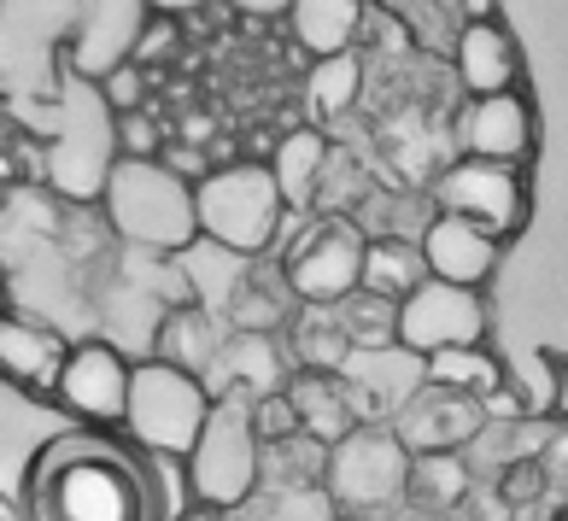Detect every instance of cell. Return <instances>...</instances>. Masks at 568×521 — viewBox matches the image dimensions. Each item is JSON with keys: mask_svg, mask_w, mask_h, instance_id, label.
Wrapping results in <instances>:
<instances>
[{"mask_svg": "<svg viewBox=\"0 0 568 521\" xmlns=\"http://www.w3.org/2000/svg\"><path fill=\"white\" fill-rule=\"evenodd\" d=\"M24 510L30 521H164V498L141 446L59 433L24 474Z\"/></svg>", "mask_w": 568, "mask_h": 521, "instance_id": "obj_1", "label": "cell"}, {"mask_svg": "<svg viewBox=\"0 0 568 521\" xmlns=\"http://www.w3.org/2000/svg\"><path fill=\"white\" fill-rule=\"evenodd\" d=\"M100 217L106 228L130 246V253H164L176 258L182 246L200 241L194 228V182L171 176L159 159H118L106 164L100 182Z\"/></svg>", "mask_w": 568, "mask_h": 521, "instance_id": "obj_2", "label": "cell"}, {"mask_svg": "<svg viewBox=\"0 0 568 521\" xmlns=\"http://www.w3.org/2000/svg\"><path fill=\"white\" fill-rule=\"evenodd\" d=\"M182 487L187 504H212L223 515L264 487V440L252 428V399H241V392L212 399L194 446L182 451Z\"/></svg>", "mask_w": 568, "mask_h": 521, "instance_id": "obj_3", "label": "cell"}, {"mask_svg": "<svg viewBox=\"0 0 568 521\" xmlns=\"http://www.w3.org/2000/svg\"><path fill=\"white\" fill-rule=\"evenodd\" d=\"M282 217H287V205L276 194V182L252 159L217 164V171H205L194 182V228H200V241L223 246V253H241V258L270 253L282 235Z\"/></svg>", "mask_w": 568, "mask_h": 521, "instance_id": "obj_4", "label": "cell"}, {"mask_svg": "<svg viewBox=\"0 0 568 521\" xmlns=\"http://www.w3.org/2000/svg\"><path fill=\"white\" fill-rule=\"evenodd\" d=\"M405 469L410 451L393 440L387 422H352L341 440L323 451V492L341 515L357 521H393L405 510Z\"/></svg>", "mask_w": 568, "mask_h": 521, "instance_id": "obj_5", "label": "cell"}, {"mask_svg": "<svg viewBox=\"0 0 568 521\" xmlns=\"http://www.w3.org/2000/svg\"><path fill=\"white\" fill-rule=\"evenodd\" d=\"M300 305H334L357 287V258H364V228L346 212H287L282 235L270 246Z\"/></svg>", "mask_w": 568, "mask_h": 521, "instance_id": "obj_6", "label": "cell"}, {"mask_svg": "<svg viewBox=\"0 0 568 521\" xmlns=\"http://www.w3.org/2000/svg\"><path fill=\"white\" fill-rule=\"evenodd\" d=\"M212 410V392H205L200 375L187 369H171L159 358H135L130 364V399H123V422L130 440L146 451V457H176L194 446V433Z\"/></svg>", "mask_w": 568, "mask_h": 521, "instance_id": "obj_7", "label": "cell"}, {"mask_svg": "<svg viewBox=\"0 0 568 521\" xmlns=\"http://www.w3.org/2000/svg\"><path fill=\"white\" fill-rule=\"evenodd\" d=\"M428 205L452 217L480 223L498 241H516L534 217V182L528 164H498V159H463L452 153L428 182Z\"/></svg>", "mask_w": 568, "mask_h": 521, "instance_id": "obj_8", "label": "cell"}, {"mask_svg": "<svg viewBox=\"0 0 568 521\" xmlns=\"http://www.w3.org/2000/svg\"><path fill=\"white\" fill-rule=\"evenodd\" d=\"M493 335V310L480 299V287H452L423 276L405 299H393V340L428 358L446 346H487Z\"/></svg>", "mask_w": 568, "mask_h": 521, "instance_id": "obj_9", "label": "cell"}, {"mask_svg": "<svg viewBox=\"0 0 568 521\" xmlns=\"http://www.w3.org/2000/svg\"><path fill=\"white\" fill-rule=\"evenodd\" d=\"M48 399L65 416H77L82 428H118L123 422V399H130V351L112 346V340L65 346Z\"/></svg>", "mask_w": 568, "mask_h": 521, "instance_id": "obj_10", "label": "cell"}, {"mask_svg": "<svg viewBox=\"0 0 568 521\" xmlns=\"http://www.w3.org/2000/svg\"><path fill=\"white\" fill-rule=\"evenodd\" d=\"M452 153L463 159H498V164H528L539 147V112L528 89L504 94H463L457 118H446Z\"/></svg>", "mask_w": 568, "mask_h": 521, "instance_id": "obj_11", "label": "cell"}, {"mask_svg": "<svg viewBox=\"0 0 568 521\" xmlns=\"http://www.w3.org/2000/svg\"><path fill=\"white\" fill-rule=\"evenodd\" d=\"M334 375H341V387H346L352 422H393V410L423 387V358L405 351L398 340H387V346H352L346 364Z\"/></svg>", "mask_w": 568, "mask_h": 521, "instance_id": "obj_12", "label": "cell"}, {"mask_svg": "<svg viewBox=\"0 0 568 521\" xmlns=\"http://www.w3.org/2000/svg\"><path fill=\"white\" fill-rule=\"evenodd\" d=\"M416 253H423V269L434 282H452V287H487L504 264V241L487 235L480 223L469 217H452V212H428V223L416 228Z\"/></svg>", "mask_w": 568, "mask_h": 521, "instance_id": "obj_13", "label": "cell"}, {"mask_svg": "<svg viewBox=\"0 0 568 521\" xmlns=\"http://www.w3.org/2000/svg\"><path fill=\"white\" fill-rule=\"evenodd\" d=\"M387 428H393V440L405 446L410 457H423V451H463L475 440V428H480V405L463 399V392H452V387L423 381L405 405L393 410Z\"/></svg>", "mask_w": 568, "mask_h": 521, "instance_id": "obj_14", "label": "cell"}, {"mask_svg": "<svg viewBox=\"0 0 568 521\" xmlns=\"http://www.w3.org/2000/svg\"><path fill=\"white\" fill-rule=\"evenodd\" d=\"M287 351L282 335H246V328H223V340L205 364V392L223 399V392H241V399H264V392H282L287 381Z\"/></svg>", "mask_w": 568, "mask_h": 521, "instance_id": "obj_15", "label": "cell"}, {"mask_svg": "<svg viewBox=\"0 0 568 521\" xmlns=\"http://www.w3.org/2000/svg\"><path fill=\"white\" fill-rule=\"evenodd\" d=\"M452 82L463 94H504V89H528V65H521V48L510 24L498 18H480V24H463L452 41Z\"/></svg>", "mask_w": 568, "mask_h": 521, "instance_id": "obj_16", "label": "cell"}, {"mask_svg": "<svg viewBox=\"0 0 568 521\" xmlns=\"http://www.w3.org/2000/svg\"><path fill=\"white\" fill-rule=\"evenodd\" d=\"M65 335L36 317H12L0 310V381L24 387V392H53L59 358H65Z\"/></svg>", "mask_w": 568, "mask_h": 521, "instance_id": "obj_17", "label": "cell"}, {"mask_svg": "<svg viewBox=\"0 0 568 521\" xmlns=\"http://www.w3.org/2000/svg\"><path fill=\"white\" fill-rule=\"evenodd\" d=\"M293 287L282 276V264L258 253V258H246L241 269V282H235V294H229L223 305V328H246V335H282L287 317H293Z\"/></svg>", "mask_w": 568, "mask_h": 521, "instance_id": "obj_18", "label": "cell"}, {"mask_svg": "<svg viewBox=\"0 0 568 521\" xmlns=\"http://www.w3.org/2000/svg\"><path fill=\"white\" fill-rule=\"evenodd\" d=\"M217 340H223V317H217V310H205L194 299H171L159 310V323H153V346H146V358H159L171 369H187V375H205Z\"/></svg>", "mask_w": 568, "mask_h": 521, "instance_id": "obj_19", "label": "cell"}, {"mask_svg": "<svg viewBox=\"0 0 568 521\" xmlns=\"http://www.w3.org/2000/svg\"><path fill=\"white\" fill-rule=\"evenodd\" d=\"M146 18H153V12H146L141 0H89L82 30L71 41L77 71L82 76H100L106 65H118V59H130V48H135V35H141Z\"/></svg>", "mask_w": 568, "mask_h": 521, "instance_id": "obj_20", "label": "cell"}, {"mask_svg": "<svg viewBox=\"0 0 568 521\" xmlns=\"http://www.w3.org/2000/svg\"><path fill=\"white\" fill-rule=\"evenodd\" d=\"M323 164H328L323 123H293V130H282L276 141H270V153H264V171H270V182H276L287 212H311Z\"/></svg>", "mask_w": 568, "mask_h": 521, "instance_id": "obj_21", "label": "cell"}, {"mask_svg": "<svg viewBox=\"0 0 568 521\" xmlns=\"http://www.w3.org/2000/svg\"><path fill=\"white\" fill-rule=\"evenodd\" d=\"M282 399H287L293 428H300L305 440H317V446H334L352 428L346 387H341V375H328V369H287Z\"/></svg>", "mask_w": 568, "mask_h": 521, "instance_id": "obj_22", "label": "cell"}, {"mask_svg": "<svg viewBox=\"0 0 568 521\" xmlns=\"http://www.w3.org/2000/svg\"><path fill=\"white\" fill-rule=\"evenodd\" d=\"M282 24H287L293 48L305 59L346 53V48H357V35H364V0H287Z\"/></svg>", "mask_w": 568, "mask_h": 521, "instance_id": "obj_23", "label": "cell"}, {"mask_svg": "<svg viewBox=\"0 0 568 521\" xmlns=\"http://www.w3.org/2000/svg\"><path fill=\"white\" fill-rule=\"evenodd\" d=\"M287 364L293 369H341L346 364V351H352V340H346V328H341V317H334V305H293V317H287Z\"/></svg>", "mask_w": 568, "mask_h": 521, "instance_id": "obj_24", "label": "cell"}, {"mask_svg": "<svg viewBox=\"0 0 568 521\" xmlns=\"http://www.w3.org/2000/svg\"><path fill=\"white\" fill-rule=\"evenodd\" d=\"M469 487H475V474L463 463V451H423V457H410V469H405V510L452 515V504Z\"/></svg>", "mask_w": 568, "mask_h": 521, "instance_id": "obj_25", "label": "cell"}, {"mask_svg": "<svg viewBox=\"0 0 568 521\" xmlns=\"http://www.w3.org/2000/svg\"><path fill=\"white\" fill-rule=\"evenodd\" d=\"M423 253L405 235H364V258H357V287L382 299H405L416 282H423Z\"/></svg>", "mask_w": 568, "mask_h": 521, "instance_id": "obj_26", "label": "cell"}, {"mask_svg": "<svg viewBox=\"0 0 568 521\" xmlns=\"http://www.w3.org/2000/svg\"><path fill=\"white\" fill-rule=\"evenodd\" d=\"M357 94H364V53L346 48V53H323L305 65V106L317 123H334L357 106Z\"/></svg>", "mask_w": 568, "mask_h": 521, "instance_id": "obj_27", "label": "cell"}, {"mask_svg": "<svg viewBox=\"0 0 568 521\" xmlns=\"http://www.w3.org/2000/svg\"><path fill=\"white\" fill-rule=\"evenodd\" d=\"M423 381L452 387V392H463V399H487V392L504 381V358L493 346H446V351H428L423 358Z\"/></svg>", "mask_w": 568, "mask_h": 521, "instance_id": "obj_28", "label": "cell"}, {"mask_svg": "<svg viewBox=\"0 0 568 521\" xmlns=\"http://www.w3.org/2000/svg\"><path fill=\"white\" fill-rule=\"evenodd\" d=\"M504 381L521 399V416L539 422H562V346H539L528 364H504Z\"/></svg>", "mask_w": 568, "mask_h": 521, "instance_id": "obj_29", "label": "cell"}, {"mask_svg": "<svg viewBox=\"0 0 568 521\" xmlns=\"http://www.w3.org/2000/svg\"><path fill=\"white\" fill-rule=\"evenodd\" d=\"M334 317H341L352 346H387L393 340V299H382V294L352 287L346 299H334Z\"/></svg>", "mask_w": 568, "mask_h": 521, "instance_id": "obj_30", "label": "cell"}, {"mask_svg": "<svg viewBox=\"0 0 568 521\" xmlns=\"http://www.w3.org/2000/svg\"><path fill=\"white\" fill-rule=\"evenodd\" d=\"M112 153L118 159H159V147L171 141V123H164L153 106L141 112H112Z\"/></svg>", "mask_w": 568, "mask_h": 521, "instance_id": "obj_31", "label": "cell"}, {"mask_svg": "<svg viewBox=\"0 0 568 521\" xmlns=\"http://www.w3.org/2000/svg\"><path fill=\"white\" fill-rule=\"evenodd\" d=\"M94 82H100V106H106V112H141V106H153L159 71L135 65V59H118V65H106Z\"/></svg>", "mask_w": 568, "mask_h": 521, "instance_id": "obj_32", "label": "cell"}, {"mask_svg": "<svg viewBox=\"0 0 568 521\" xmlns=\"http://www.w3.org/2000/svg\"><path fill=\"white\" fill-rule=\"evenodd\" d=\"M446 521H510V504H504V492H498L493 481H475V487L452 504Z\"/></svg>", "mask_w": 568, "mask_h": 521, "instance_id": "obj_33", "label": "cell"}, {"mask_svg": "<svg viewBox=\"0 0 568 521\" xmlns=\"http://www.w3.org/2000/svg\"><path fill=\"white\" fill-rule=\"evenodd\" d=\"M141 7L153 12V18H194V12L212 7V0H141Z\"/></svg>", "mask_w": 568, "mask_h": 521, "instance_id": "obj_34", "label": "cell"}, {"mask_svg": "<svg viewBox=\"0 0 568 521\" xmlns=\"http://www.w3.org/2000/svg\"><path fill=\"white\" fill-rule=\"evenodd\" d=\"M223 7H235L241 18H270V24H276V18H282V7H287V0H223Z\"/></svg>", "mask_w": 568, "mask_h": 521, "instance_id": "obj_35", "label": "cell"}, {"mask_svg": "<svg viewBox=\"0 0 568 521\" xmlns=\"http://www.w3.org/2000/svg\"><path fill=\"white\" fill-rule=\"evenodd\" d=\"M504 0H457V12H463V24H480V18H498Z\"/></svg>", "mask_w": 568, "mask_h": 521, "instance_id": "obj_36", "label": "cell"}, {"mask_svg": "<svg viewBox=\"0 0 568 521\" xmlns=\"http://www.w3.org/2000/svg\"><path fill=\"white\" fill-rule=\"evenodd\" d=\"M176 521H223V510H212V504H187Z\"/></svg>", "mask_w": 568, "mask_h": 521, "instance_id": "obj_37", "label": "cell"}, {"mask_svg": "<svg viewBox=\"0 0 568 521\" xmlns=\"http://www.w3.org/2000/svg\"><path fill=\"white\" fill-rule=\"evenodd\" d=\"M0 310H7V276H0Z\"/></svg>", "mask_w": 568, "mask_h": 521, "instance_id": "obj_38", "label": "cell"}, {"mask_svg": "<svg viewBox=\"0 0 568 521\" xmlns=\"http://www.w3.org/2000/svg\"><path fill=\"white\" fill-rule=\"evenodd\" d=\"M423 521H446V515H423Z\"/></svg>", "mask_w": 568, "mask_h": 521, "instance_id": "obj_39", "label": "cell"}, {"mask_svg": "<svg viewBox=\"0 0 568 521\" xmlns=\"http://www.w3.org/2000/svg\"><path fill=\"white\" fill-rule=\"evenodd\" d=\"M341 521H357V515H341Z\"/></svg>", "mask_w": 568, "mask_h": 521, "instance_id": "obj_40", "label": "cell"}]
</instances>
